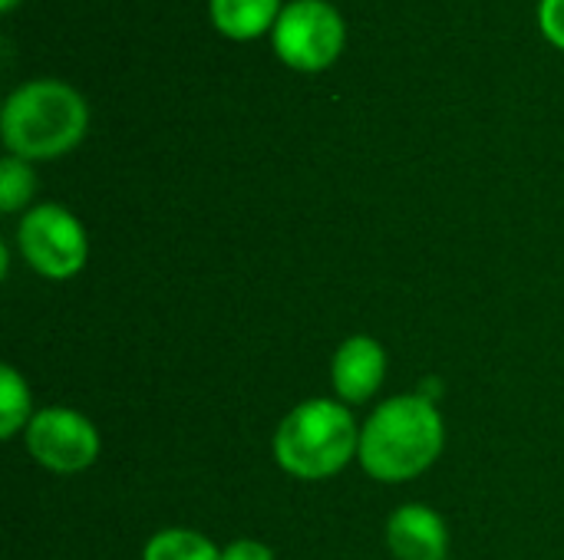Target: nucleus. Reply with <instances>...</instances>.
<instances>
[{
    "label": "nucleus",
    "instance_id": "nucleus-3",
    "mask_svg": "<svg viewBox=\"0 0 564 560\" xmlns=\"http://www.w3.org/2000/svg\"><path fill=\"white\" fill-rule=\"evenodd\" d=\"M360 452L354 419L344 406L311 399L297 406L274 436V455L284 472L297 479H327Z\"/></svg>",
    "mask_w": 564,
    "mask_h": 560
},
{
    "label": "nucleus",
    "instance_id": "nucleus-5",
    "mask_svg": "<svg viewBox=\"0 0 564 560\" xmlns=\"http://www.w3.org/2000/svg\"><path fill=\"white\" fill-rule=\"evenodd\" d=\"M20 251L43 277L66 281L86 264V231L59 205H40L20 221Z\"/></svg>",
    "mask_w": 564,
    "mask_h": 560
},
{
    "label": "nucleus",
    "instance_id": "nucleus-6",
    "mask_svg": "<svg viewBox=\"0 0 564 560\" xmlns=\"http://www.w3.org/2000/svg\"><path fill=\"white\" fill-rule=\"evenodd\" d=\"M30 455L50 472H83L99 455V436L93 422L73 409H43L26 426Z\"/></svg>",
    "mask_w": 564,
    "mask_h": 560
},
{
    "label": "nucleus",
    "instance_id": "nucleus-13",
    "mask_svg": "<svg viewBox=\"0 0 564 560\" xmlns=\"http://www.w3.org/2000/svg\"><path fill=\"white\" fill-rule=\"evenodd\" d=\"M539 23H542V33L564 50V0H542Z\"/></svg>",
    "mask_w": 564,
    "mask_h": 560
},
{
    "label": "nucleus",
    "instance_id": "nucleus-11",
    "mask_svg": "<svg viewBox=\"0 0 564 560\" xmlns=\"http://www.w3.org/2000/svg\"><path fill=\"white\" fill-rule=\"evenodd\" d=\"M26 413H30V389L13 366H3L0 370V436L3 439L17 436V429L26 422Z\"/></svg>",
    "mask_w": 564,
    "mask_h": 560
},
{
    "label": "nucleus",
    "instance_id": "nucleus-12",
    "mask_svg": "<svg viewBox=\"0 0 564 560\" xmlns=\"http://www.w3.org/2000/svg\"><path fill=\"white\" fill-rule=\"evenodd\" d=\"M33 188H36V178L23 158L10 155L0 162V208L3 211H17L23 201H30Z\"/></svg>",
    "mask_w": 564,
    "mask_h": 560
},
{
    "label": "nucleus",
    "instance_id": "nucleus-9",
    "mask_svg": "<svg viewBox=\"0 0 564 560\" xmlns=\"http://www.w3.org/2000/svg\"><path fill=\"white\" fill-rule=\"evenodd\" d=\"M281 17V0H212V23L231 40L261 36Z\"/></svg>",
    "mask_w": 564,
    "mask_h": 560
},
{
    "label": "nucleus",
    "instance_id": "nucleus-15",
    "mask_svg": "<svg viewBox=\"0 0 564 560\" xmlns=\"http://www.w3.org/2000/svg\"><path fill=\"white\" fill-rule=\"evenodd\" d=\"M17 3H20V0H0V7H3V10H13Z\"/></svg>",
    "mask_w": 564,
    "mask_h": 560
},
{
    "label": "nucleus",
    "instance_id": "nucleus-2",
    "mask_svg": "<svg viewBox=\"0 0 564 560\" xmlns=\"http://www.w3.org/2000/svg\"><path fill=\"white\" fill-rule=\"evenodd\" d=\"M86 102L76 89L56 79H36L3 106V142L17 158H53L69 152L86 135Z\"/></svg>",
    "mask_w": 564,
    "mask_h": 560
},
{
    "label": "nucleus",
    "instance_id": "nucleus-4",
    "mask_svg": "<svg viewBox=\"0 0 564 560\" xmlns=\"http://www.w3.org/2000/svg\"><path fill=\"white\" fill-rule=\"evenodd\" d=\"M344 17L327 0H294L274 23L278 56L301 73L327 69L344 50Z\"/></svg>",
    "mask_w": 564,
    "mask_h": 560
},
{
    "label": "nucleus",
    "instance_id": "nucleus-10",
    "mask_svg": "<svg viewBox=\"0 0 564 560\" xmlns=\"http://www.w3.org/2000/svg\"><path fill=\"white\" fill-rule=\"evenodd\" d=\"M145 560H221V551L198 531H162L149 541Z\"/></svg>",
    "mask_w": 564,
    "mask_h": 560
},
{
    "label": "nucleus",
    "instance_id": "nucleus-14",
    "mask_svg": "<svg viewBox=\"0 0 564 560\" xmlns=\"http://www.w3.org/2000/svg\"><path fill=\"white\" fill-rule=\"evenodd\" d=\"M221 560H274V554H271V548H264L258 541H238L221 554Z\"/></svg>",
    "mask_w": 564,
    "mask_h": 560
},
{
    "label": "nucleus",
    "instance_id": "nucleus-7",
    "mask_svg": "<svg viewBox=\"0 0 564 560\" xmlns=\"http://www.w3.org/2000/svg\"><path fill=\"white\" fill-rule=\"evenodd\" d=\"M390 551L400 560H446L449 535L443 518L426 505H406L390 518Z\"/></svg>",
    "mask_w": 564,
    "mask_h": 560
},
{
    "label": "nucleus",
    "instance_id": "nucleus-1",
    "mask_svg": "<svg viewBox=\"0 0 564 560\" xmlns=\"http://www.w3.org/2000/svg\"><path fill=\"white\" fill-rule=\"evenodd\" d=\"M443 436V416L426 396H397L370 416L357 455L373 479L406 482L440 459Z\"/></svg>",
    "mask_w": 564,
    "mask_h": 560
},
{
    "label": "nucleus",
    "instance_id": "nucleus-8",
    "mask_svg": "<svg viewBox=\"0 0 564 560\" xmlns=\"http://www.w3.org/2000/svg\"><path fill=\"white\" fill-rule=\"evenodd\" d=\"M387 373V353L370 337H350L334 356V389L347 403H367Z\"/></svg>",
    "mask_w": 564,
    "mask_h": 560
}]
</instances>
